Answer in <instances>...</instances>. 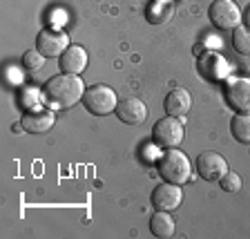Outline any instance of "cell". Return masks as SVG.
Wrapping results in <instances>:
<instances>
[{
	"instance_id": "obj_1",
	"label": "cell",
	"mask_w": 250,
	"mask_h": 239,
	"mask_svg": "<svg viewBox=\"0 0 250 239\" xmlns=\"http://www.w3.org/2000/svg\"><path fill=\"white\" fill-rule=\"evenodd\" d=\"M85 83L78 74H56L42 85L45 103L52 109H67L74 108L78 101H83Z\"/></svg>"
},
{
	"instance_id": "obj_2",
	"label": "cell",
	"mask_w": 250,
	"mask_h": 239,
	"mask_svg": "<svg viewBox=\"0 0 250 239\" xmlns=\"http://www.w3.org/2000/svg\"><path fill=\"white\" fill-rule=\"evenodd\" d=\"M156 170L161 174L163 181H170V183H183L190 181V174H192V163L183 154L181 150L177 148H167L159 159H156Z\"/></svg>"
},
{
	"instance_id": "obj_3",
	"label": "cell",
	"mask_w": 250,
	"mask_h": 239,
	"mask_svg": "<svg viewBox=\"0 0 250 239\" xmlns=\"http://www.w3.org/2000/svg\"><path fill=\"white\" fill-rule=\"evenodd\" d=\"M83 105L87 112H92V114L96 116H107L112 114L116 109V105H119V99H116V92L109 85H92V87L85 89L83 94Z\"/></svg>"
},
{
	"instance_id": "obj_4",
	"label": "cell",
	"mask_w": 250,
	"mask_h": 239,
	"mask_svg": "<svg viewBox=\"0 0 250 239\" xmlns=\"http://www.w3.org/2000/svg\"><path fill=\"white\" fill-rule=\"evenodd\" d=\"M186 139V130H183V123L179 121V116H163L154 123L152 128V141H154L156 148H179Z\"/></svg>"
},
{
	"instance_id": "obj_5",
	"label": "cell",
	"mask_w": 250,
	"mask_h": 239,
	"mask_svg": "<svg viewBox=\"0 0 250 239\" xmlns=\"http://www.w3.org/2000/svg\"><path fill=\"white\" fill-rule=\"evenodd\" d=\"M208 16H210V22L217 29H224V31H232L244 21L239 5L234 0H214L208 9Z\"/></svg>"
},
{
	"instance_id": "obj_6",
	"label": "cell",
	"mask_w": 250,
	"mask_h": 239,
	"mask_svg": "<svg viewBox=\"0 0 250 239\" xmlns=\"http://www.w3.org/2000/svg\"><path fill=\"white\" fill-rule=\"evenodd\" d=\"M194 168H197V174L203 179V181H219V179L228 172V161H226L219 152L206 150L197 156Z\"/></svg>"
},
{
	"instance_id": "obj_7",
	"label": "cell",
	"mask_w": 250,
	"mask_h": 239,
	"mask_svg": "<svg viewBox=\"0 0 250 239\" xmlns=\"http://www.w3.org/2000/svg\"><path fill=\"white\" fill-rule=\"evenodd\" d=\"M69 47V36L61 29H42L36 36V49L45 58H56L61 56Z\"/></svg>"
},
{
	"instance_id": "obj_8",
	"label": "cell",
	"mask_w": 250,
	"mask_h": 239,
	"mask_svg": "<svg viewBox=\"0 0 250 239\" xmlns=\"http://www.w3.org/2000/svg\"><path fill=\"white\" fill-rule=\"evenodd\" d=\"M226 101L234 112H250V78H230L226 83Z\"/></svg>"
},
{
	"instance_id": "obj_9",
	"label": "cell",
	"mask_w": 250,
	"mask_h": 239,
	"mask_svg": "<svg viewBox=\"0 0 250 239\" xmlns=\"http://www.w3.org/2000/svg\"><path fill=\"white\" fill-rule=\"evenodd\" d=\"M183 201V190L179 183H170V181H163L152 190V206L156 210H177Z\"/></svg>"
},
{
	"instance_id": "obj_10",
	"label": "cell",
	"mask_w": 250,
	"mask_h": 239,
	"mask_svg": "<svg viewBox=\"0 0 250 239\" xmlns=\"http://www.w3.org/2000/svg\"><path fill=\"white\" fill-rule=\"evenodd\" d=\"M54 123H56L54 109H45V108L27 109L25 114L21 116L22 130L29 132V134H45V132H49L54 128Z\"/></svg>"
},
{
	"instance_id": "obj_11",
	"label": "cell",
	"mask_w": 250,
	"mask_h": 239,
	"mask_svg": "<svg viewBox=\"0 0 250 239\" xmlns=\"http://www.w3.org/2000/svg\"><path fill=\"white\" fill-rule=\"evenodd\" d=\"M197 69L201 72V76H206L208 81H224L230 74L228 61L217 52L201 54V58H199V63H197Z\"/></svg>"
},
{
	"instance_id": "obj_12",
	"label": "cell",
	"mask_w": 250,
	"mask_h": 239,
	"mask_svg": "<svg viewBox=\"0 0 250 239\" xmlns=\"http://www.w3.org/2000/svg\"><path fill=\"white\" fill-rule=\"evenodd\" d=\"M114 114L119 116V121H123L127 125H141L147 119V105L136 96H127V99L119 101Z\"/></svg>"
},
{
	"instance_id": "obj_13",
	"label": "cell",
	"mask_w": 250,
	"mask_h": 239,
	"mask_svg": "<svg viewBox=\"0 0 250 239\" xmlns=\"http://www.w3.org/2000/svg\"><path fill=\"white\" fill-rule=\"evenodd\" d=\"M58 67L65 74H78L81 76V72H85V67H87V52H85V47L69 45L58 56Z\"/></svg>"
},
{
	"instance_id": "obj_14",
	"label": "cell",
	"mask_w": 250,
	"mask_h": 239,
	"mask_svg": "<svg viewBox=\"0 0 250 239\" xmlns=\"http://www.w3.org/2000/svg\"><path fill=\"white\" fill-rule=\"evenodd\" d=\"M190 108H192V96H190V92H188L186 87H174L166 96V101H163V109H166V114L179 116V119L186 116L188 112H190Z\"/></svg>"
},
{
	"instance_id": "obj_15",
	"label": "cell",
	"mask_w": 250,
	"mask_h": 239,
	"mask_svg": "<svg viewBox=\"0 0 250 239\" xmlns=\"http://www.w3.org/2000/svg\"><path fill=\"white\" fill-rule=\"evenodd\" d=\"M177 224H174V217H172L167 210H156L150 217V233L159 239H167L174 235Z\"/></svg>"
},
{
	"instance_id": "obj_16",
	"label": "cell",
	"mask_w": 250,
	"mask_h": 239,
	"mask_svg": "<svg viewBox=\"0 0 250 239\" xmlns=\"http://www.w3.org/2000/svg\"><path fill=\"white\" fill-rule=\"evenodd\" d=\"M230 134L239 143H250V112H237L230 121Z\"/></svg>"
},
{
	"instance_id": "obj_17",
	"label": "cell",
	"mask_w": 250,
	"mask_h": 239,
	"mask_svg": "<svg viewBox=\"0 0 250 239\" xmlns=\"http://www.w3.org/2000/svg\"><path fill=\"white\" fill-rule=\"evenodd\" d=\"M172 16V2L170 0H154L147 9V21L152 25H159V22H166Z\"/></svg>"
},
{
	"instance_id": "obj_18",
	"label": "cell",
	"mask_w": 250,
	"mask_h": 239,
	"mask_svg": "<svg viewBox=\"0 0 250 239\" xmlns=\"http://www.w3.org/2000/svg\"><path fill=\"white\" fill-rule=\"evenodd\" d=\"M232 47L241 56H250V29L244 25L232 29Z\"/></svg>"
},
{
	"instance_id": "obj_19",
	"label": "cell",
	"mask_w": 250,
	"mask_h": 239,
	"mask_svg": "<svg viewBox=\"0 0 250 239\" xmlns=\"http://www.w3.org/2000/svg\"><path fill=\"white\" fill-rule=\"evenodd\" d=\"M42 96L41 92H38L36 87H25L21 92V96H18V101H21V108L25 109H38V108H42Z\"/></svg>"
},
{
	"instance_id": "obj_20",
	"label": "cell",
	"mask_w": 250,
	"mask_h": 239,
	"mask_svg": "<svg viewBox=\"0 0 250 239\" xmlns=\"http://www.w3.org/2000/svg\"><path fill=\"white\" fill-rule=\"evenodd\" d=\"M42 65H45V56L38 49H29L22 54V67L27 72H38V69H42Z\"/></svg>"
},
{
	"instance_id": "obj_21",
	"label": "cell",
	"mask_w": 250,
	"mask_h": 239,
	"mask_svg": "<svg viewBox=\"0 0 250 239\" xmlns=\"http://www.w3.org/2000/svg\"><path fill=\"white\" fill-rule=\"evenodd\" d=\"M219 186H221V190H226V193H239L241 186H244V181H241V177L237 174V172H226L224 177L219 179Z\"/></svg>"
},
{
	"instance_id": "obj_22",
	"label": "cell",
	"mask_w": 250,
	"mask_h": 239,
	"mask_svg": "<svg viewBox=\"0 0 250 239\" xmlns=\"http://www.w3.org/2000/svg\"><path fill=\"white\" fill-rule=\"evenodd\" d=\"M244 22H246V27L250 29V5H248V9H246V14H244Z\"/></svg>"
}]
</instances>
